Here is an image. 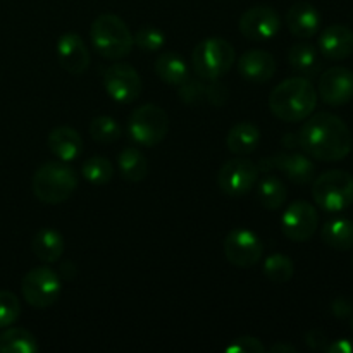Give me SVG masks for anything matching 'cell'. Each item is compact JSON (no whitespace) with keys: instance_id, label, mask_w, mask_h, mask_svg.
<instances>
[{"instance_id":"6da1fadb","label":"cell","mask_w":353,"mask_h":353,"mask_svg":"<svg viewBox=\"0 0 353 353\" xmlns=\"http://www.w3.org/2000/svg\"><path fill=\"white\" fill-rule=\"evenodd\" d=\"M299 143L310 159L340 162L352 152V133L341 117L330 112L310 114L299 133Z\"/></svg>"},{"instance_id":"7a4b0ae2","label":"cell","mask_w":353,"mask_h":353,"mask_svg":"<svg viewBox=\"0 0 353 353\" xmlns=\"http://www.w3.org/2000/svg\"><path fill=\"white\" fill-rule=\"evenodd\" d=\"M317 88L305 76H295L274 86L269 95V109L285 123L305 121L317 105Z\"/></svg>"},{"instance_id":"3957f363","label":"cell","mask_w":353,"mask_h":353,"mask_svg":"<svg viewBox=\"0 0 353 353\" xmlns=\"http://www.w3.org/2000/svg\"><path fill=\"white\" fill-rule=\"evenodd\" d=\"M78 186V174L74 169L62 161L45 162L34 171L31 188L33 195L47 205H59L74 193Z\"/></svg>"},{"instance_id":"277c9868","label":"cell","mask_w":353,"mask_h":353,"mask_svg":"<svg viewBox=\"0 0 353 353\" xmlns=\"http://www.w3.org/2000/svg\"><path fill=\"white\" fill-rule=\"evenodd\" d=\"M92 45L99 55L109 61H119L133 50V33L116 14H100L90 28Z\"/></svg>"},{"instance_id":"5b68a950","label":"cell","mask_w":353,"mask_h":353,"mask_svg":"<svg viewBox=\"0 0 353 353\" xmlns=\"http://www.w3.org/2000/svg\"><path fill=\"white\" fill-rule=\"evenodd\" d=\"M234 48L228 40L210 37L200 41L192 52L193 71L199 78L210 81L226 74L234 64Z\"/></svg>"},{"instance_id":"8992f818","label":"cell","mask_w":353,"mask_h":353,"mask_svg":"<svg viewBox=\"0 0 353 353\" xmlns=\"http://www.w3.org/2000/svg\"><path fill=\"white\" fill-rule=\"evenodd\" d=\"M312 199L326 212H341L353 203V176L350 172L333 169L314 179Z\"/></svg>"},{"instance_id":"52a82bcc","label":"cell","mask_w":353,"mask_h":353,"mask_svg":"<svg viewBox=\"0 0 353 353\" xmlns=\"http://www.w3.org/2000/svg\"><path fill=\"white\" fill-rule=\"evenodd\" d=\"M169 131V116L157 103H145L134 109L128 119V133L140 147H157Z\"/></svg>"},{"instance_id":"ba28073f","label":"cell","mask_w":353,"mask_h":353,"mask_svg":"<svg viewBox=\"0 0 353 353\" xmlns=\"http://www.w3.org/2000/svg\"><path fill=\"white\" fill-rule=\"evenodd\" d=\"M21 293L28 305L34 307V309H48L61 296V278L47 265L33 268L24 274L23 281H21Z\"/></svg>"},{"instance_id":"9c48e42d","label":"cell","mask_w":353,"mask_h":353,"mask_svg":"<svg viewBox=\"0 0 353 353\" xmlns=\"http://www.w3.org/2000/svg\"><path fill=\"white\" fill-rule=\"evenodd\" d=\"M261 169L243 157H234L224 162L217 172V186L228 196H243L255 188Z\"/></svg>"},{"instance_id":"30bf717a","label":"cell","mask_w":353,"mask_h":353,"mask_svg":"<svg viewBox=\"0 0 353 353\" xmlns=\"http://www.w3.org/2000/svg\"><path fill=\"white\" fill-rule=\"evenodd\" d=\"M224 255L228 262L236 268H254L264 255V245L254 231L247 228H236L224 238Z\"/></svg>"},{"instance_id":"8fae6325","label":"cell","mask_w":353,"mask_h":353,"mask_svg":"<svg viewBox=\"0 0 353 353\" xmlns=\"http://www.w3.org/2000/svg\"><path fill=\"white\" fill-rule=\"evenodd\" d=\"M319 228V212L305 200H296L286 207L281 217V230L288 240L295 243L309 241Z\"/></svg>"},{"instance_id":"7c38bea8","label":"cell","mask_w":353,"mask_h":353,"mask_svg":"<svg viewBox=\"0 0 353 353\" xmlns=\"http://www.w3.org/2000/svg\"><path fill=\"white\" fill-rule=\"evenodd\" d=\"M103 88L107 95L119 103H131L140 97L141 78L130 64H112L103 74Z\"/></svg>"},{"instance_id":"4fadbf2b","label":"cell","mask_w":353,"mask_h":353,"mask_svg":"<svg viewBox=\"0 0 353 353\" xmlns=\"http://www.w3.org/2000/svg\"><path fill=\"white\" fill-rule=\"evenodd\" d=\"M238 28L248 40H271L281 30V17L271 6H254L241 14Z\"/></svg>"},{"instance_id":"5bb4252c","label":"cell","mask_w":353,"mask_h":353,"mask_svg":"<svg viewBox=\"0 0 353 353\" xmlns=\"http://www.w3.org/2000/svg\"><path fill=\"white\" fill-rule=\"evenodd\" d=\"M317 95L326 105H347L353 99V72L343 65H333L321 74Z\"/></svg>"},{"instance_id":"9a60e30c","label":"cell","mask_w":353,"mask_h":353,"mask_svg":"<svg viewBox=\"0 0 353 353\" xmlns=\"http://www.w3.org/2000/svg\"><path fill=\"white\" fill-rule=\"evenodd\" d=\"M57 59L62 69L74 76L83 74L90 68V61H92L90 50L83 38L72 31L61 34V38L57 40Z\"/></svg>"},{"instance_id":"2e32d148","label":"cell","mask_w":353,"mask_h":353,"mask_svg":"<svg viewBox=\"0 0 353 353\" xmlns=\"http://www.w3.org/2000/svg\"><path fill=\"white\" fill-rule=\"evenodd\" d=\"M238 71L250 83H268L276 74V59L268 50L250 48L238 59Z\"/></svg>"},{"instance_id":"e0dca14e","label":"cell","mask_w":353,"mask_h":353,"mask_svg":"<svg viewBox=\"0 0 353 353\" xmlns=\"http://www.w3.org/2000/svg\"><path fill=\"white\" fill-rule=\"evenodd\" d=\"M319 52L330 61H343L353 54V31L343 24H331L321 33Z\"/></svg>"},{"instance_id":"ac0fdd59","label":"cell","mask_w":353,"mask_h":353,"mask_svg":"<svg viewBox=\"0 0 353 353\" xmlns=\"http://www.w3.org/2000/svg\"><path fill=\"white\" fill-rule=\"evenodd\" d=\"M271 165L281 171L295 185H309L316 178V164L309 155L278 154L271 159Z\"/></svg>"},{"instance_id":"d6986e66","label":"cell","mask_w":353,"mask_h":353,"mask_svg":"<svg viewBox=\"0 0 353 353\" xmlns=\"http://www.w3.org/2000/svg\"><path fill=\"white\" fill-rule=\"evenodd\" d=\"M286 26L296 38L316 37L321 28V14L312 3L299 2L286 12Z\"/></svg>"},{"instance_id":"ffe728a7","label":"cell","mask_w":353,"mask_h":353,"mask_svg":"<svg viewBox=\"0 0 353 353\" xmlns=\"http://www.w3.org/2000/svg\"><path fill=\"white\" fill-rule=\"evenodd\" d=\"M47 145L52 154L62 162H72L83 150V138L71 126H59L48 133Z\"/></svg>"},{"instance_id":"44dd1931","label":"cell","mask_w":353,"mask_h":353,"mask_svg":"<svg viewBox=\"0 0 353 353\" xmlns=\"http://www.w3.org/2000/svg\"><path fill=\"white\" fill-rule=\"evenodd\" d=\"M33 254L45 264H54L62 257L65 250L64 236L54 228H41L31 241Z\"/></svg>"},{"instance_id":"7402d4cb","label":"cell","mask_w":353,"mask_h":353,"mask_svg":"<svg viewBox=\"0 0 353 353\" xmlns=\"http://www.w3.org/2000/svg\"><path fill=\"white\" fill-rule=\"evenodd\" d=\"M259 141H261V130L252 123H238L236 126L231 128L226 137L228 148L238 157H245L255 152Z\"/></svg>"},{"instance_id":"603a6c76","label":"cell","mask_w":353,"mask_h":353,"mask_svg":"<svg viewBox=\"0 0 353 353\" xmlns=\"http://www.w3.org/2000/svg\"><path fill=\"white\" fill-rule=\"evenodd\" d=\"M321 238L330 248L347 252L353 248V221L345 217L330 219L321 230Z\"/></svg>"},{"instance_id":"cb8c5ba5","label":"cell","mask_w":353,"mask_h":353,"mask_svg":"<svg viewBox=\"0 0 353 353\" xmlns=\"http://www.w3.org/2000/svg\"><path fill=\"white\" fill-rule=\"evenodd\" d=\"M121 176L130 183H140L148 174V161L137 147H126L117 155Z\"/></svg>"},{"instance_id":"d4e9b609","label":"cell","mask_w":353,"mask_h":353,"mask_svg":"<svg viewBox=\"0 0 353 353\" xmlns=\"http://www.w3.org/2000/svg\"><path fill=\"white\" fill-rule=\"evenodd\" d=\"M155 72L162 81L172 86L183 85L190 78L186 62L183 61V57H179L178 54H172V52H164V54L159 55L157 61H155Z\"/></svg>"},{"instance_id":"484cf974","label":"cell","mask_w":353,"mask_h":353,"mask_svg":"<svg viewBox=\"0 0 353 353\" xmlns=\"http://www.w3.org/2000/svg\"><path fill=\"white\" fill-rule=\"evenodd\" d=\"M37 338L24 327H9L0 334V353H37Z\"/></svg>"},{"instance_id":"4316f807","label":"cell","mask_w":353,"mask_h":353,"mask_svg":"<svg viewBox=\"0 0 353 353\" xmlns=\"http://www.w3.org/2000/svg\"><path fill=\"white\" fill-rule=\"evenodd\" d=\"M288 64L305 78L319 72V50L310 43H296L288 50Z\"/></svg>"},{"instance_id":"83f0119b","label":"cell","mask_w":353,"mask_h":353,"mask_svg":"<svg viewBox=\"0 0 353 353\" xmlns=\"http://www.w3.org/2000/svg\"><path fill=\"white\" fill-rule=\"evenodd\" d=\"M257 196L259 202H261V205L264 207V209L276 210L286 203L288 190H286L285 183L279 178H276V176H264V178L259 181Z\"/></svg>"},{"instance_id":"f1b7e54d","label":"cell","mask_w":353,"mask_h":353,"mask_svg":"<svg viewBox=\"0 0 353 353\" xmlns=\"http://www.w3.org/2000/svg\"><path fill=\"white\" fill-rule=\"evenodd\" d=\"M262 272L269 281L276 283V285H285L293 278L295 265L285 254H271L269 257H265Z\"/></svg>"},{"instance_id":"f546056e","label":"cell","mask_w":353,"mask_h":353,"mask_svg":"<svg viewBox=\"0 0 353 353\" xmlns=\"http://www.w3.org/2000/svg\"><path fill=\"white\" fill-rule=\"evenodd\" d=\"M81 174L83 178L88 183H92V185L103 186L112 179L114 165L110 164L109 159L95 155V157H90L83 162Z\"/></svg>"},{"instance_id":"4dcf8cb0","label":"cell","mask_w":353,"mask_h":353,"mask_svg":"<svg viewBox=\"0 0 353 353\" xmlns=\"http://www.w3.org/2000/svg\"><path fill=\"white\" fill-rule=\"evenodd\" d=\"M90 134L99 143H114L121 138V126L110 116H99L90 123Z\"/></svg>"},{"instance_id":"1f68e13d","label":"cell","mask_w":353,"mask_h":353,"mask_svg":"<svg viewBox=\"0 0 353 353\" xmlns=\"http://www.w3.org/2000/svg\"><path fill=\"white\" fill-rule=\"evenodd\" d=\"M178 95L186 105H202L207 102V81L199 76L195 79L188 78L183 85H179Z\"/></svg>"},{"instance_id":"d6a6232c","label":"cell","mask_w":353,"mask_h":353,"mask_svg":"<svg viewBox=\"0 0 353 353\" xmlns=\"http://www.w3.org/2000/svg\"><path fill=\"white\" fill-rule=\"evenodd\" d=\"M133 41L143 52H159L165 45V34L159 28L145 26L133 34Z\"/></svg>"},{"instance_id":"836d02e7","label":"cell","mask_w":353,"mask_h":353,"mask_svg":"<svg viewBox=\"0 0 353 353\" xmlns=\"http://www.w3.org/2000/svg\"><path fill=\"white\" fill-rule=\"evenodd\" d=\"M21 302L12 292H0V327H9L19 319Z\"/></svg>"},{"instance_id":"e575fe53","label":"cell","mask_w":353,"mask_h":353,"mask_svg":"<svg viewBox=\"0 0 353 353\" xmlns=\"http://www.w3.org/2000/svg\"><path fill=\"white\" fill-rule=\"evenodd\" d=\"M228 353H265L268 348L262 345L259 338L254 336H241L236 338L230 347L226 348Z\"/></svg>"},{"instance_id":"d590c367","label":"cell","mask_w":353,"mask_h":353,"mask_svg":"<svg viewBox=\"0 0 353 353\" xmlns=\"http://www.w3.org/2000/svg\"><path fill=\"white\" fill-rule=\"evenodd\" d=\"M228 93L226 85L219 81V79H210L207 81V103L214 107H223L228 102Z\"/></svg>"},{"instance_id":"8d00e7d4","label":"cell","mask_w":353,"mask_h":353,"mask_svg":"<svg viewBox=\"0 0 353 353\" xmlns=\"http://www.w3.org/2000/svg\"><path fill=\"white\" fill-rule=\"evenodd\" d=\"M305 343L310 350L316 352H326L327 345H330V338L324 331L321 330H310L309 333L305 334Z\"/></svg>"},{"instance_id":"74e56055","label":"cell","mask_w":353,"mask_h":353,"mask_svg":"<svg viewBox=\"0 0 353 353\" xmlns=\"http://www.w3.org/2000/svg\"><path fill=\"white\" fill-rule=\"evenodd\" d=\"M331 312L338 319H348L353 314V303L348 299H345V296L334 299L333 303H331Z\"/></svg>"},{"instance_id":"f35d334b","label":"cell","mask_w":353,"mask_h":353,"mask_svg":"<svg viewBox=\"0 0 353 353\" xmlns=\"http://www.w3.org/2000/svg\"><path fill=\"white\" fill-rule=\"evenodd\" d=\"M326 352L327 353H353V340L341 338V340L333 341V343L327 345Z\"/></svg>"},{"instance_id":"ab89813d","label":"cell","mask_w":353,"mask_h":353,"mask_svg":"<svg viewBox=\"0 0 353 353\" xmlns=\"http://www.w3.org/2000/svg\"><path fill=\"white\" fill-rule=\"evenodd\" d=\"M269 350H271L272 353H295L296 348L293 347V345H288V343H276V345H272Z\"/></svg>"},{"instance_id":"60d3db41","label":"cell","mask_w":353,"mask_h":353,"mask_svg":"<svg viewBox=\"0 0 353 353\" xmlns=\"http://www.w3.org/2000/svg\"><path fill=\"white\" fill-rule=\"evenodd\" d=\"M350 324H352V330H353V314L350 316Z\"/></svg>"},{"instance_id":"b9f144b4","label":"cell","mask_w":353,"mask_h":353,"mask_svg":"<svg viewBox=\"0 0 353 353\" xmlns=\"http://www.w3.org/2000/svg\"><path fill=\"white\" fill-rule=\"evenodd\" d=\"M352 152H353V145H352Z\"/></svg>"}]
</instances>
